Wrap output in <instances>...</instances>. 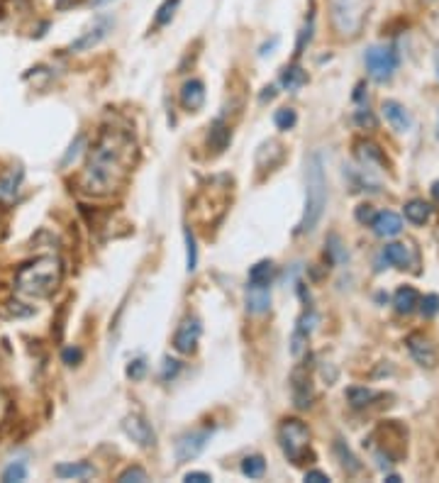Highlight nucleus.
Segmentation results:
<instances>
[{
    "label": "nucleus",
    "mask_w": 439,
    "mask_h": 483,
    "mask_svg": "<svg viewBox=\"0 0 439 483\" xmlns=\"http://www.w3.org/2000/svg\"><path fill=\"white\" fill-rule=\"evenodd\" d=\"M144 374H147V361H144V359H135V361H130V366H127V376H130L132 381L144 379Z\"/></svg>",
    "instance_id": "obj_37"
},
{
    "label": "nucleus",
    "mask_w": 439,
    "mask_h": 483,
    "mask_svg": "<svg viewBox=\"0 0 439 483\" xmlns=\"http://www.w3.org/2000/svg\"><path fill=\"white\" fill-rule=\"evenodd\" d=\"M185 259H188V271H195L198 266V247H195V237L190 227H185Z\"/></svg>",
    "instance_id": "obj_33"
},
{
    "label": "nucleus",
    "mask_w": 439,
    "mask_h": 483,
    "mask_svg": "<svg viewBox=\"0 0 439 483\" xmlns=\"http://www.w3.org/2000/svg\"><path fill=\"white\" fill-rule=\"evenodd\" d=\"M313 27H315V20H313V15H310L308 22H305V27L300 30V35H298V44H295V56L303 54L305 44H310V40H313Z\"/></svg>",
    "instance_id": "obj_35"
},
{
    "label": "nucleus",
    "mask_w": 439,
    "mask_h": 483,
    "mask_svg": "<svg viewBox=\"0 0 439 483\" xmlns=\"http://www.w3.org/2000/svg\"><path fill=\"white\" fill-rule=\"evenodd\" d=\"M381 113H383L386 122H388L395 132H410V127H413V115H410V110L405 108L403 103H398V100H383Z\"/></svg>",
    "instance_id": "obj_11"
},
{
    "label": "nucleus",
    "mask_w": 439,
    "mask_h": 483,
    "mask_svg": "<svg viewBox=\"0 0 439 483\" xmlns=\"http://www.w3.org/2000/svg\"><path fill=\"white\" fill-rule=\"evenodd\" d=\"M437 137H439V122H437Z\"/></svg>",
    "instance_id": "obj_51"
},
{
    "label": "nucleus",
    "mask_w": 439,
    "mask_h": 483,
    "mask_svg": "<svg viewBox=\"0 0 439 483\" xmlns=\"http://www.w3.org/2000/svg\"><path fill=\"white\" fill-rule=\"evenodd\" d=\"M271 308V290L269 286H254L249 284L247 288V310L251 315H264Z\"/></svg>",
    "instance_id": "obj_17"
},
{
    "label": "nucleus",
    "mask_w": 439,
    "mask_h": 483,
    "mask_svg": "<svg viewBox=\"0 0 439 483\" xmlns=\"http://www.w3.org/2000/svg\"><path fill=\"white\" fill-rule=\"evenodd\" d=\"M135 156L137 145L130 132L117 130V127L103 130V135L90 149L83 174H81V190L95 195V198L113 195L130 176L132 166H135Z\"/></svg>",
    "instance_id": "obj_1"
},
{
    "label": "nucleus",
    "mask_w": 439,
    "mask_h": 483,
    "mask_svg": "<svg viewBox=\"0 0 439 483\" xmlns=\"http://www.w3.org/2000/svg\"><path fill=\"white\" fill-rule=\"evenodd\" d=\"M61 284V261L56 256H40L20 266L15 276V290L25 298H49Z\"/></svg>",
    "instance_id": "obj_3"
},
{
    "label": "nucleus",
    "mask_w": 439,
    "mask_h": 483,
    "mask_svg": "<svg viewBox=\"0 0 439 483\" xmlns=\"http://www.w3.org/2000/svg\"><path fill=\"white\" fill-rule=\"evenodd\" d=\"M305 481H310V483H329V476H327V473H322V471H308V473H305Z\"/></svg>",
    "instance_id": "obj_44"
},
{
    "label": "nucleus",
    "mask_w": 439,
    "mask_h": 483,
    "mask_svg": "<svg viewBox=\"0 0 439 483\" xmlns=\"http://www.w3.org/2000/svg\"><path fill=\"white\" fill-rule=\"evenodd\" d=\"M183 481H188V483H210V481H213V476H210V473H205V471H190V473H185V476H183Z\"/></svg>",
    "instance_id": "obj_43"
},
{
    "label": "nucleus",
    "mask_w": 439,
    "mask_h": 483,
    "mask_svg": "<svg viewBox=\"0 0 439 483\" xmlns=\"http://www.w3.org/2000/svg\"><path fill=\"white\" fill-rule=\"evenodd\" d=\"M324 205H327V181H324L322 154L313 152L308 156V164H305V208L303 218H300L298 227H295V234L313 232L320 220H322Z\"/></svg>",
    "instance_id": "obj_2"
},
{
    "label": "nucleus",
    "mask_w": 439,
    "mask_h": 483,
    "mask_svg": "<svg viewBox=\"0 0 439 483\" xmlns=\"http://www.w3.org/2000/svg\"><path fill=\"white\" fill-rule=\"evenodd\" d=\"M279 444L288 461L300 464L310 444L308 425L300 423V420H283V425L279 427Z\"/></svg>",
    "instance_id": "obj_4"
},
{
    "label": "nucleus",
    "mask_w": 439,
    "mask_h": 483,
    "mask_svg": "<svg viewBox=\"0 0 439 483\" xmlns=\"http://www.w3.org/2000/svg\"><path fill=\"white\" fill-rule=\"evenodd\" d=\"M83 145H85V140H83V137H76V142H74V145L69 147V152H66V156H64V159H61V166H69L71 161H74L76 156L81 154V149H83Z\"/></svg>",
    "instance_id": "obj_39"
},
{
    "label": "nucleus",
    "mask_w": 439,
    "mask_h": 483,
    "mask_svg": "<svg viewBox=\"0 0 439 483\" xmlns=\"http://www.w3.org/2000/svg\"><path fill=\"white\" fill-rule=\"evenodd\" d=\"M113 25H115V22L110 20V17H100V20L95 22L93 27H88V30H85L83 35L78 37V40L71 42L69 49H71V51H90V49H93V47H98L100 42H103L105 37L110 35V30H113Z\"/></svg>",
    "instance_id": "obj_9"
},
{
    "label": "nucleus",
    "mask_w": 439,
    "mask_h": 483,
    "mask_svg": "<svg viewBox=\"0 0 439 483\" xmlns=\"http://www.w3.org/2000/svg\"><path fill=\"white\" fill-rule=\"evenodd\" d=\"M279 44V40H271V44H264L261 47V51H259V56H266V54H271V49Z\"/></svg>",
    "instance_id": "obj_46"
},
{
    "label": "nucleus",
    "mask_w": 439,
    "mask_h": 483,
    "mask_svg": "<svg viewBox=\"0 0 439 483\" xmlns=\"http://www.w3.org/2000/svg\"><path fill=\"white\" fill-rule=\"evenodd\" d=\"M54 473L59 478H76V481H83V478L95 476V468L88 461H71V464H59L54 466Z\"/></svg>",
    "instance_id": "obj_19"
},
{
    "label": "nucleus",
    "mask_w": 439,
    "mask_h": 483,
    "mask_svg": "<svg viewBox=\"0 0 439 483\" xmlns=\"http://www.w3.org/2000/svg\"><path fill=\"white\" fill-rule=\"evenodd\" d=\"M179 6H181V0H164V3L159 6V10H156L154 25H156V27L169 25V22L174 20L176 10H179Z\"/></svg>",
    "instance_id": "obj_28"
},
{
    "label": "nucleus",
    "mask_w": 439,
    "mask_h": 483,
    "mask_svg": "<svg viewBox=\"0 0 439 483\" xmlns=\"http://www.w3.org/2000/svg\"><path fill=\"white\" fill-rule=\"evenodd\" d=\"M347 398H349L351 408H364V405H369L371 400L376 398V391H371V388H349V391H347Z\"/></svg>",
    "instance_id": "obj_30"
},
{
    "label": "nucleus",
    "mask_w": 439,
    "mask_h": 483,
    "mask_svg": "<svg viewBox=\"0 0 439 483\" xmlns=\"http://www.w3.org/2000/svg\"><path fill=\"white\" fill-rule=\"evenodd\" d=\"M3 481L6 483H15V481H25L27 478V464L25 461H13L10 466L3 471Z\"/></svg>",
    "instance_id": "obj_31"
},
{
    "label": "nucleus",
    "mask_w": 439,
    "mask_h": 483,
    "mask_svg": "<svg viewBox=\"0 0 439 483\" xmlns=\"http://www.w3.org/2000/svg\"><path fill=\"white\" fill-rule=\"evenodd\" d=\"M198 339H200V322H198V318H185L183 322L179 325L176 334H174L176 352L190 354L195 349V344H198Z\"/></svg>",
    "instance_id": "obj_10"
},
{
    "label": "nucleus",
    "mask_w": 439,
    "mask_h": 483,
    "mask_svg": "<svg viewBox=\"0 0 439 483\" xmlns=\"http://www.w3.org/2000/svg\"><path fill=\"white\" fill-rule=\"evenodd\" d=\"M356 220H359L361 224H371L376 220V210L371 208V205H359V208H356Z\"/></svg>",
    "instance_id": "obj_40"
},
{
    "label": "nucleus",
    "mask_w": 439,
    "mask_h": 483,
    "mask_svg": "<svg viewBox=\"0 0 439 483\" xmlns=\"http://www.w3.org/2000/svg\"><path fill=\"white\" fill-rule=\"evenodd\" d=\"M61 357H64V361L69 366H76L81 361V359H83V354H81V349H76V347H69V349H64V354H61Z\"/></svg>",
    "instance_id": "obj_42"
},
{
    "label": "nucleus",
    "mask_w": 439,
    "mask_h": 483,
    "mask_svg": "<svg viewBox=\"0 0 439 483\" xmlns=\"http://www.w3.org/2000/svg\"><path fill=\"white\" fill-rule=\"evenodd\" d=\"M383 259L388 261V264H393V266H408V261H410V252H408V247L405 245H398V242H393V245H386V249H383Z\"/></svg>",
    "instance_id": "obj_24"
},
{
    "label": "nucleus",
    "mask_w": 439,
    "mask_h": 483,
    "mask_svg": "<svg viewBox=\"0 0 439 483\" xmlns=\"http://www.w3.org/2000/svg\"><path fill=\"white\" fill-rule=\"evenodd\" d=\"M22 179H25V171L20 166H15V169L6 171V174L0 176V203H13L17 198Z\"/></svg>",
    "instance_id": "obj_15"
},
{
    "label": "nucleus",
    "mask_w": 439,
    "mask_h": 483,
    "mask_svg": "<svg viewBox=\"0 0 439 483\" xmlns=\"http://www.w3.org/2000/svg\"><path fill=\"white\" fill-rule=\"evenodd\" d=\"M179 371H181V364L176 361V359H164V371H161V379H164V381L174 379Z\"/></svg>",
    "instance_id": "obj_41"
},
{
    "label": "nucleus",
    "mask_w": 439,
    "mask_h": 483,
    "mask_svg": "<svg viewBox=\"0 0 439 483\" xmlns=\"http://www.w3.org/2000/svg\"><path fill=\"white\" fill-rule=\"evenodd\" d=\"M386 481H388V483H398V481H400V476H395V473H390V476H386Z\"/></svg>",
    "instance_id": "obj_48"
},
{
    "label": "nucleus",
    "mask_w": 439,
    "mask_h": 483,
    "mask_svg": "<svg viewBox=\"0 0 439 483\" xmlns=\"http://www.w3.org/2000/svg\"><path fill=\"white\" fill-rule=\"evenodd\" d=\"M335 452H337V457H340V461H342V466H345L347 473H356L361 468V464L356 461V457L349 452V447H345L342 439H337L335 442Z\"/></svg>",
    "instance_id": "obj_27"
},
{
    "label": "nucleus",
    "mask_w": 439,
    "mask_h": 483,
    "mask_svg": "<svg viewBox=\"0 0 439 483\" xmlns=\"http://www.w3.org/2000/svg\"><path fill=\"white\" fill-rule=\"evenodd\" d=\"M3 408H6V400L0 398V413H3Z\"/></svg>",
    "instance_id": "obj_50"
},
{
    "label": "nucleus",
    "mask_w": 439,
    "mask_h": 483,
    "mask_svg": "<svg viewBox=\"0 0 439 483\" xmlns=\"http://www.w3.org/2000/svg\"><path fill=\"white\" fill-rule=\"evenodd\" d=\"M329 10H332V25L340 35H354L359 30V13L354 0H329Z\"/></svg>",
    "instance_id": "obj_6"
},
{
    "label": "nucleus",
    "mask_w": 439,
    "mask_h": 483,
    "mask_svg": "<svg viewBox=\"0 0 439 483\" xmlns=\"http://www.w3.org/2000/svg\"><path fill=\"white\" fill-rule=\"evenodd\" d=\"M95 8H100V6H108V3H113V0H90Z\"/></svg>",
    "instance_id": "obj_47"
},
{
    "label": "nucleus",
    "mask_w": 439,
    "mask_h": 483,
    "mask_svg": "<svg viewBox=\"0 0 439 483\" xmlns=\"http://www.w3.org/2000/svg\"><path fill=\"white\" fill-rule=\"evenodd\" d=\"M227 145H230V130L225 127L222 120H215L213 130H210V147H213L215 152H222Z\"/></svg>",
    "instance_id": "obj_25"
},
{
    "label": "nucleus",
    "mask_w": 439,
    "mask_h": 483,
    "mask_svg": "<svg viewBox=\"0 0 439 483\" xmlns=\"http://www.w3.org/2000/svg\"><path fill=\"white\" fill-rule=\"evenodd\" d=\"M274 98H276V88H274V85H269V88H264V93L259 95L261 103H266V100H274Z\"/></svg>",
    "instance_id": "obj_45"
},
{
    "label": "nucleus",
    "mask_w": 439,
    "mask_h": 483,
    "mask_svg": "<svg viewBox=\"0 0 439 483\" xmlns=\"http://www.w3.org/2000/svg\"><path fill=\"white\" fill-rule=\"evenodd\" d=\"M432 195H434V198H437V200H439V181H437V183H434V186H432Z\"/></svg>",
    "instance_id": "obj_49"
},
{
    "label": "nucleus",
    "mask_w": 439,
    "mask_h": 483,
    "mask_svg": "<svg viewBox=\"0 0 439 483\" xmlns=\"http://www.w3.org/2000/svg\"><path fill=\"white\" fill-rule=\"evenodd\" d=\"M205 103V85L203 81L198 79H190L183 83V88H181V105H183L188 113H195V110H200Z\"/></svg>",
    "instance_id": "obj_14"
},
{
    "label": "nucleus",
    "mask_w": 439,
    "mask_h": 483,
    "mask_svg": "<svg viewBox=\"0 0 439 483\" xmlns=\"http://www.w3.org/2000/svg\"><path fill=\"white\" fill-rule=\"evenodd\" d=\"M295 122H298V115H295L293 108H281L274 113V125L279 127V130H283V132L293 130Z\"/></svg>",
    "instance_id": "obj_29"
},
{
    "label": "nucleus",
    "mask_w": 439,
    "mask_h": 483,
    "mask_svg": "<svg viewBox=\"0 0 439 483\" xmlns=\"http://www.w3.org/2000/svg\"><path fill=\"white\" fill-rule=\"evenodd\" d=\"M208 439H210V432L208 429H195V432H185L179 437L176 442V461L179 464H185V461H193L203 454V449L208 447Z\"/></svg>",
    "instance_id": "obj_7"
},
{
    "label": "nucleus",
    "mask_w": 439,
    "mask_h": 483,
    "mask_svg": "<svg viewBox=\"0 0 439 483\" xmlns=\"http://www.w3.org/2000/svg\"><path fill=\"white\" fill-rule=\"evenodd\" d=\"M366 71L376 83H386L393 79L395 69H398V54L393 47H371L366 51Z\"/></svg>",
    "instance_id": "obj_5"
},
{
    "label": "nucleus",
    "mask_w": 439,
    "mask_h": 483,
    "mask_svg": "<svg viewBox=\"0 0 439 483\" xmlns=\"http://www.w3.org/2000/svg\"><path fill=\"white\" fill-rule=\"evenodd\" d=\"M371 227H374V232L379 237H395L403 229V218L398 213H393V210H383V213H376V220L371 222Z\"/></svg>",
    "instance_id": "obj_16"
},
{
    "label": "nucleus",
    "mask_w": 439,
    "mask_h": 483,
    "mask_svg": "<svg viewBox=\"0 0 439 483\" xmlns=\"http://www.w3.org/2000/svg\"><path fill=\"white\" fill-rule=\"evenodd\" d=\"M408 352L410 357L417 361L422 369H434V366L439 364V349L437 344L432 342L429 337H424V334L415 332L408 337Z\"/></svg>",
    "instance_id": "obj_8"
},
{
    "label": "nucleus",
    "mask_w": 439,
    "mask_h": 483,
    "mask_svg": "<svg viewBox=\"0 0 439 483\" xmlns=\"http://www.w3.org/2000/svg\"><path fill=\"white\" fill-rule=\"evenodd\" d=\"M359 156H361V161H364L366 166H369L371 161H376V164H383V154H381L379 147L371 145V142H359Z\"/></svg>",
    "instance_id": "obj_32"
},
{
    "label": "nucleus",
    "mask_w": 439,
    "mask_h": 483,
    "mask_svg": "<svg viewBox=\"0 0 439 483\" xmlns=\"http://www.w3.org/2000/svg\"><path fill=\"white\" fill-rule=\"evenodd\" d=\"M315 325H317V315H315L313 310L300 315L298 325H295L293 339H290V354H293V357H300V354H303V349H305V344H308V337L313 334Z\"/></svg>",
    "instance_id": "obj_13"
},
{
    "label": "nucleus",
    "mask_w": 439,
    "mask_h": 483,
    "mask_svg": "<svg viewBox=\"0 0 439 483\" xmlns=\"http://www.w3.org/2000/svg\"><path fill=\"white\" fill-rule=\"evenodd\" d=\"M117 481H120V483H144V481H149V476H147L144 468L130 466V468H125L120 476H117Z\"/></svg>",
    "instance_id": "obj_34"
},
{
    "label": "nucleus",
    "mask_w": 439,
    "mask_h": 483,
    "mask_svg": "<svg viewBox=\"0 0 439 483\" xmlns=\"http://www.w3.org/2000/svg\"><path fill=\"white\" fill-rule=\"evenodd\" d=\"M420 310H422L424 318H434V315L439 313V295H434V293L424 295V298L420 300Z\"/></svg>",
    "instance_id": "obj_36"
},
{
    "label": "nucleus",
    "mask_w": 439,
    "mask_h": 483,
    "mask_svg": "<svg viewBox=\"0 0 439 483\" xmlns=\"http://www.w3.org/2000/svg\"><path fill=\"white\" fill-rule=\"evenodd\" d=\"M271 279H274V264H271L269 259L256 261V264L249 269V284H254V286H269Z\"/></svg>",
    "instance_id": "obj_22"
},
{
    "label": "nucleus",
    "mask_w": 439,
    "mask_h": 483,
    "mask_svg": "<svg viewBox=\"0 0 439 483\" xmlns=\"http://www.w3.org/2000/svg\"><path fill=\"white\" fill-rule=\"evenodd\" d=\"M122 427H125V432L132 437V442H137L140 447H154L156 444L154 429H151V425L147 423L144 418H140V415H127Z\"/></svg>",
    "instance_id": "obj_12"
},
{
    "label": "nucleus",
    "mask_w": 439,
    "mask_h": 483,
    "mask_svg": "<svg viewBox=\"0 0 439 483\" xmlns=\"http://www.w3.org/2000/svg\"><path fill=\"white\" fill-rule=\"evenodd\" d=\"M293 400L298 408H308L310 400H313V386H310V379L308 374H303V369L295 371L293 374Z\"/></svg>",
    "instance_id": "obj_18"
},
{
    "label": "nucleus",
    "mask_w": 439,
    "mask_h": 483,
    "mask_svg": "<svg viewBox=\"0 0 439 483\" xmlns=\"http://www.w3.org/2000/svg\"><path fill=\"white\" fill-rule=\"evenodd\" d=\"M354 120H356V125H359V127H369V130H374V127H376V117L371 115L369 108H359V110H356Z\"/></svg>",
    "instance_id": "obj_38"
},
{
    "label": "nucleus",
    "mask_w": 439,
    "mask_h": 483,
    "mask_svg": "<svg viewBox=\"0 0 439 483\" xmlns=\"http://www.w3.org/2000/svg\"><path fill=\"white\" fill-rule=\"evenodd\" d=\"M266 471V461L261 454H251V457H247L245 461H242V473L249 478H261Z\"/></svg>",
    "instance_id": "obj_26"
},
{
    "label": "nucleus",
    "mask_w": 439,
    "mask_h": 483,
    "mask_svg": "<svg viewBox=\"0 0 439 483\" xmlns=\"http://www.w3.org/2000/svg\"><path fill=\"white\" fill-rule=\"evenodd\" d=\"M405 218L413 224H424L432 218V208H429V203H424V200L415 198V200H410V203H405Z\"/></svg>",
    "instance_id": "obj_21"
},
{
    "label": "nucleus",
    "mask_w": 439,
    "mask_h": 483,
    "mask_svg": "<svg viewBox=\"0 0 439 483\" xmlns=\"http://www.w3.org/2000/svg\"><path fill=\"white\" fill-rule=\"evenodd\" d=\"M420 300H422V298H420V293L413 288V286H400V288L395 290V295H393L395 310H398V313H403V315L413 313V310L420 305Z\"/></svg>",
    "instance_id": "obj_20"
},
{
    "label": "nucleus",
    "mask_w": 439,
    "mask_h": 483,
    "mask_svg": "<svg viewBox=\"0 0 439 483\" xmlns=\"http://www.w3.org/2000/svg\"><path fill=\"white\" fill-rule=\"evenodd\" d=\"M281 83H283L285 90H298L308 83V74L300 66H285L283 76H281Z\"/></svg>",
    "instance_id": "obj_23"
}]
</instances>
